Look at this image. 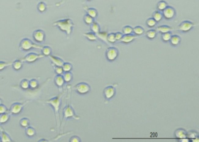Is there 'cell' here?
Returning <instances> with one entry per match:
<instances>
[{
	"label": "cell",
	"mask_w": 199,
	"mask_h": 142,
	"mask_svg": "<svg viewBox=\"0 0 199 142\" xmlns=\"http://www.w3.org/2000/svg\"><path fill=\"white\" fill-rule=\"evenodd\" d=\"M53 25V26H57L61 31L65 33L68 38L70 37L72 28L74 26V23L70 18L58 20L54 22Z\"/></svg>",
	"instance_id": "cell-1"
},
{
	"label": "cell",
	"mask_w": 199,
	"mask_h": 142,
	"mask_svg": "<svg viewBox=\"0 0 199 142\" xmlns=\"http://www.w3.org/2000/svg\"><path fill=\"white\" fill-rule=\"evenodd\" d=\"M63 95V93L59 94L57 96H56L54 98H50L47 101H45V103H47L50 105L53 108L54 110V114L56 116V120L57 122V125L58 126V122H60V114H59V110H60V106L61 104V98Z\"/></svg>",
	"instance_id": "cell-2"
},
{
	"label": "cell",
	"mask_w": 199,
	"mask_h": 142,
	"mask_svg": "<svg viewBox=\"0 0 199 142\" xmlns=\"http://www.w3.org/2000/svg\"><path fill=\"white\" fill-rule=\"evenodd\" d=\"M43 46L40 45L38 44L35 43L31 40L28 38H24L22 39L19 43V49L22 51H29L32 49H37L41 50Z\"/></svg>",
	"instance_id": "cell-3"
},
{
	"label": "cell",
	"mask_w": 199,
	"mask_h": 142,
	"mask_svg": "<svg viewBox=\"0 0 199 142\" xmlns=\"http://www.w3.org/2000/svg\"><path fill=\"white\" fill-rule=\"evenodd\" d=\"M63 118L65 119L68 118H74L76 120H79L80 119L79 116L76 115L74 110H73V108L71 107V106L69 103H68L67 105L65 106L63 110Z\"/></svg>",
	"instance_id": "cell-4"
},
{
	"label": "cell",
	"mask_w": 199,
	"mask_h": 142,
	"mask_svg": "<svg viewBox=\"0 0 199 142\" xmlns=\"http://www.w3.org/2000/svg\"><path fill=\"white\" fill-rule=\"evenodd\" d=\"M45 56L42 54H37L35 53H29L24 58H20V60L22 62H26L28 63H32L35 62L36 60L40 58H43Z\"/></svg>",
	"instance_id": "cell-5"
},
{
	"label": "cell",
	"mask_w": 199,
	"mask_h": 142,
	"mask_svg": "<svg viewBox=\"0 0 199 142\" xmlns=\"http://www.w3.org/2000/svg\"><path fill=\"white\" fill-rule=\"evenodd\" d=\"M29 102L28 101H26L24 103H15L12 104V105L10 107L9 109V113L11 114L17 115L19 114L22 110H23L24 106L25 105V104Z\"/></svg>",
	"instance_id": "cell-6"
},
{
	"label": "cell",
	"mask_w": 199,
	"mask_h": 142,
	"mask_svg": "<svg viewBox=\"0 0 199 142\" xmlns=\"http://www.w3.org/2000/svg\"><path fill=\"white\" fill-rule=\"evenodd\" d=\"M74 88L79 94H86L90 92V87L87 83H80L77 84Z\"/></svg>",
	"instance_id": "cell-7"
},
{
	"label": "cell",
	"mask_w": 199,
	"mask_h": 142,
	"mask_svg": "<svg viewBox=\"0 0 199 142\" xmlns=\"http://www.w3.org/2000/svg\"><path fill=\"white\" fill-rule=\"evenodd\" d=\"M194 26H195L194 24L190 21H185L182 22L178 26L177 30H179L183 32H187L190 31Z\"/></svg>",
	"instance_id": "cell-8"
},
{
	"label": "cell",
	"mask_w": 199,
	"mask_h": 142,
	"mask_svg": "<svg viewBox=\"0 0 199 142\" xmlns=\"http://www.w3.org/2000/svg\"><path fill=\"white\" fill-rule=\"evenodd\" d=\"M32 36L34 40L37 43H42L45 41L46 39L45 32L43 30L41 29L35 31L33 33Z\"/></svg>",
	"instance_id": "cell-9"
},
{
	"label": "cell",
	"mask_w": 199,
	"mask_h": 142,
	"mask_svg": "<svg viewBox=\"0 0 199 142\" xmlns=\"http://www.w3.org/2000/svg\"><path fill=\"white\" fill-rule=\"evenodd\" d=\"M119 54L118 50L115 47H109L106 52V58L109 61H114Z\"/></svg>",
	"instance_id": "cell-10"
},
{
	"label": "cell",
	"mask_w": 199,
	"mask_h": 142,
	"mask_svg": "<svg viewBox=\"0 0 199 142\" xmlns=\"http://www.w3.org/2000/svg\"><path fill=\"white\" fill-rule=\"evenodd\" d=\"M176 14V11L173 7L167 6V8L162 11V15L166 20L172 19Z\"/></svg>",
	"instance_id": "cell-11"
},
{
	"label": "cell",
	"mask_w": 199,
	"mask_h": 142,
	"mask_svg": "<svg viewBox=\"0 0 199 142\" xmlns=\"http://www.w3.org/2000/svg\"><path fill=\"white\" fill-rule=\"evenodd\" d=\"M115 88L113 86H108L106 87L103 91L104 96L106 99H111L115 95Z\"/></svg>",
	"instance_id": "cell-12"
},
{
	"label": "cell",
	"mask_w": 199,
	"mask_h": 142,
	"mask_svg": "<svg viewBox=\"0 0 199 142\" xmlns=\"http://www.w3.org/2000/svg\"><path fill=\"white\" fill-rule=\"evenodd\" d=\"M0 132H1V140L2 142H13L11 138L9 135L6 133V130L3 129L2 126H0Z\"/></svg>",
	"instance_id": "cell-13"
},
{
	"label": "cell",
	"mask_w": 199,
	"mask_h": 142,
	"mask_svg": "<svg viewBox=\"0 0 199 142\" xmlns=\"http://www.w3.org/2000/svg\"><path fill=\"white\" fill-rule=\"evenodd\" d=\"M49 58H50V61L52 63V65H58V66H62L63 63H64V61L61 59V58H59L56 56H54L53 55L50 54Z\"/></svg>",
	"instance_id": "cell-14"
},
{
	"label": "cell",
	"mask_w": 199,
	"mask_h": 142,
	"mask_svg": "<svg viewBox=\"0 0 199 142\" xmlns=\"http://www.w3.org/2000/svg\"><path fill=\"white\" fill-rule=\"evenodd\" d=\"M137 38V36L134 35L132 34H129V35H124L120 39V42L124 43H129L133 42L135 39Z\"/></svg>",
	"instance_id": "cell-15"
},
{
	"label": "cell",
	"mask_w": 199,
	"mask_h": 142,
	"mask_svg": "<svg viewBox=\"0 0 199 142\" xmlns=\"http://www.w3.org/2000/svg\"><path fill=\"white\" fill-rule=\"evenodd\" d=\"M54 81L56 85L58 88H61L63 87L64 84V80L63 77V75L61 74H57V76L54 77Z\"/></svg>",
	"instance_id": "cell-16"
},
{
	"label": "cell",
	"mask_w": 199,
	"mask_h": 142,
	"mask_svg": "<svg viewBox=\"0 0 199 142\" xmlns=\"http://www.w3.org/2000/svg\"><path fill=\"white\" fill-rule=\"evenodd\" d=\"M175 137L178 139H183L187 137V132L183 129H177L175 132Z\"/></svg>",
	"instance_id": "cell-17"
},
{
	"label": "cell",
	"mask_w": 199,
	"mask_h": 142,
	"mask_svg": "<svg viewBox=\"0 0 199 142\" xmlns=\"http://www.w3.org/2000/svg\"><path fill=\"white\" fill-rule=\"evenodd\" d=\"M174 30L172 27L167 26V25H162V26H158L157 28V31L160 32L161 33H164L169 32H171L172 31Z\"/></svg>",
	"instance_id": "cell-18"
},
{
	"label": "cell",
	"mask_w": 199,
	"mask_h": 142,
	"mask_svg": "<svg viewBox=\"0 0 199 142\" xmlns=\"http://www.w3.org/2000/svg\"><path fill=\"white\" fill-rule=\"evenodd\" d=\"M85 10L86 11L88 15H89L92 18H93L94 19L96 18L98 16V11L97 10L95 9V8H85Z\"/></svg>",
	"instance_id": "cell-19"
},
{
	"label": "cell",
	"mask_w": 199,
	"mask_h": 142,
	"mask_svg": "<svg viewBox=\"0 0 199 142\" xmlns=\"http://www.w3.org/2000/svg\"><path fill=\"white\" fill-rule=\"evenodd\" d=\"M10 118L9 112L0 114V124H4L7 122Z\"/></svg>",
	"instance_id": "cell-20"
},
{
	"label": "cell",
	"mask_w": 199,
	"mask_h": 142,
	"mask_svg": "<svg viewBox=\"0 0 199 142\" xmlns=\"http://www.w3.org/2000/svg\"><path fill=\"white\" fill-rule=\"evenodd\" d=\"M22 62L19 59V60H16L15 61L13 62L12 63V66H13V69L17 71L19 70L22 69Z\"/></svg>",
	"instance_id": "cell-21"
},
{
	"label": "cell",
	"mask_w": 199,
	"mask_h": 142,
	"mask_svg": "<svg viewBox=\"0 0 199 142\" xmlns=\"http://www.w3.org/2000/svg\"><path fill=\"white\" fill-rule=\"evenodd\" d=\"M181 39L178 35H172L171 39L169 40V41L171 42V43L173 46H178L180 43V42Z\"/></svg>",
	"instance_id": "cell-22"
},
{
	"label": "cell",
	"mask_w": 199,
	"mask_h": 142,
	"mask_svg": "<svg viewBox=\"0 0 199 142\" xmlns=\"http://www.w3.org/2000/svg\"><path fill=\"white\" fill-rule=\"evenodd\" d=\"M42 50V54L44 56H49L51 54L52 52V49H51L50 47L48 46H43V47H42V49H41Z\"/></svg>",
	"instance_id": "cell-23"
},
{
	"label": "cell",
	"mask_w": 199,
	"mask_h": 142,
	"mask_svg": "<svg viewBox=\"0 0 199 142\" xmlns=\"http://www.w3.org/2000/svg\"><path fill=\"white\" fill-rule=\"evenodd\" d=\"M163 18L162 13H161L160 11H156L153 14V18L157 22H160Z\"/></svg>",
	"instance_id": "cell-24"
},
{
	"label": "cell",
	"mask_w": 199,
	"mask_h": 142,
	"mask_svg": "<svg viewBox=\"0 0 199 142\" xmlns=\"http://www.w3.org/2000/svg\"><path fill=\"white\" fill-rule=\"evenodd\" d=\"M83 35L86 38H87L90 41H95L97 39V36H96V34L92 32L84 33Z\"/></svg>",
	"instance_id": "cell-25"
},
{
	"label": "cell",
	"mask_w": 199,
	"mask_h": 142,
	"mask_svg": "<svg viewBox=\"0 0 199 142\" xmlns=\"http://www.w3.org/2000/svg\"><path fill=\"white\" fill-rule=\"evenodd\" d=\"M90 25H91L90 26V29H91L92 32L97 34L98 33L100 32V26L97 22L94 21V22Z\"/></svg>",
	"instance_id": "cell-26"
},
{
	"label": "cell",
	"mask_w": 199,
	"mask_h": 142,
	"mask_svg": "<svg viewBox=\"0 0 199 142\" xmlns=\"http://www.w3.org/2000/svg\"><path fill=\"white\" fill-rule=\"evenodd\" d=\"M25 133L26 135L29 137H32L34 136L36 134V130L33 128L31 126H28L26 128Z\"/></svg>",
	"instance_id": "cell-27"
},
{
	"label": "cell",
	"mask_w": 199,
	"mask_h": 142,
	"mask_svg": "<svg viewBox=\"0 0 199 142\" xmlns=\"http://www.w3.org/2000/svg\"><path fill=\"white\" fill-rule=\"evenodd\" d=\"M63 77L64 78V81L66 83H69L70 82L72 78V74L71 73L70 71H67L64 72L63 74Z\"/></svg>",
	"instance_id": "cell-28"
},
{
	"label": "cell",
	"mask_w": 199,
	"mask_h": 142,
	"mask_svg": "<svg viewBox=\"0 0 199 142\" xmlns=\"http://www.w3.org/2000/svg\"><path fill=\"white\" fill-rule=\"evenodd\" d=\"M20 87L24 90H28L29 88V81L27 79H24L20 83Z\"/></svg>",
	"instance_id": "cell-29"
},
{
	"label": "cell",
	"mask_w": 199,
	"mask_h": 142,
	"mask_svg": "<svg viewBox=\"0 0 199 142\" xmlns=\"http://www.w3.org/2000/svg\"><path fill=\"white\" fill-rule=\"evenodd\" d=\"M19 124H20L21 127H22L24 128H26V127L29 126L30 121H29V119L28 118H24L20 119V122H19Z\"/></svg>",
	"instance_id": "cell-30"
},
{
	"label": "cell",
	"mask_w": 199,
	"mask_h": 142,
	"mask_svg": "<svg viewBox=\"0 0 199 142\" xmlns=\"http://www.w3.org/2000/svg\"><path fill=\"white\" fill-rule=\"evenodd\" d=\"M168 6V4L167 2H165V1H160L157 6V8L158 9V11H162L164 9H165Z\"/></svg>",
	"instance_id": "cell-31"
},
{
	"label": "cell",
	"mask_w": 199,
	"mask_h": 142,
	"mask_svg": "<svg viewBox=\"0 0 199 142\" xmlns=\"http://www.w3.org/2000/svg\"><path fill=\"white\" fill-rule=\"evenodd\" d=\"M108 33L107 32H99L96 34L97 37H98L99 38L103 40L104 42L108 43V40H107V36H108Z\"/></svg>",
	"instance_id": "cell-32"
},
{
	"label": "cell",
	"mask_w": 199,
	"mask_h": 142,
	"mask_svg": "<svg viewBox=\"0 0 199 142\" xmlns=\"http://www.w3.org/2000/svg\"><path fill=\"white\" fill-rule=\"evenodd\" d=\"M47 5L45 4V2H42V1L39 3L38 7H37L38 10L41 13L45 12L46 10L47 9Z\"/></svg>",
	"instance_id": "cell-33"
},
{
	"label": "cell",
	"mask_w": 199,
	"mask_h": 142,
	"mask_svg": "<svg viewBox=\"0 0 199 142\" xmlns=\"http://www.w3.org/2000/svg\"><path fill=\"white\" fill-rule=\"evenodd\" d=\"M133 32L136 35H141L144 32V29L141 26H135L133 29Z\"/></svg>",
	"instance_id": "cell-34"
},
{
	"label": "cell",
	"mask_w": 199,
	"mask_h": 142,
	"mask_svg": "<svg viewBox=\"0 0 199 142\" xmlns=\"http://www.w3.org/2000/svg\"><path fill=\"white\" fill-rule=\"evenodd\" d=\"M157 35V31L154 29H151L146 32V36L148 39H153Z\"/></svg>",
	"instance_id": "cell-35"
},
{
	"label": "cell",
	"mask_w": 199,
	"mask_h": 142,
	"mask_svg": "<svg viewBox=\"0 0 199 142\" xmlns=\"http://www.w3.org/2000/svg\"><path fill=\"white\" fill-rule=\"evenodd\" d=\"M83 21L87 25H91L94 22V18H92L89 15L87 14L83 17Z\"/></svg>",
	"instance_id": "cell-36"
},
{
	"label": "cell",
	"mask_w": 199,
	"mask_h": 142,
	"mask_svg": "<svg viewBox=\"0 0 199 142\" xmlns=\"http://www.w3.org/2000/svg\"><path fill=\"white\" fill-rule=\"evenodd\" d=\"M38 81L35 79H32L29 81V88L31 89H36L38 87Z\"/></svg>",
	"instance_id": "cell-37"
},
{
	"label": "cell",
	"mask_w": 199,
	"mask_h": 142,
	"mask_svg": "<svg viewBox=\"0 0 199 142\" xmlns=\"http://www.w3.org/2000/svg\"><path fill=\"white\" fill-rule=\"evenodd\" d=\"M171 36H172V33H171V32L162 33V36H161L162 39L164 42H168V41H169V40L171 39Z\"/></svg>",
	"instance_id": "cell-38"
},
{
	"label": "cell",
	"mask_w": 199,
	"mask_h": 142,
	"mask_svg": "<svg viewBox=\"0 0 199 142\" xmlns=\"http://www.w3.org/2000/svg\"><path fill=\"white\" fill-rule=\"evenodd\" d=\"M198 133L194 130H192L189 132H187V137L190 139H194L196 137H198Z\"/></svg>",
	"instance_id": "cell-39"
},
{
	"label": "cell",
	"mask_w": 199,
	"mask_h": 142,
	"mask_svg": "<svg viewBox=\"0 0 199 142\" xmlns=\"http://www.w3.org/2000/svg\"><path fill=\"white\" fill-rule=\"evenodd\" d=\"M107 40L108 42H110L112 43H113L116 42V39L115 38V35L114 33H111L108 35L107 36Z\"/></svg>",
	"instance_id": "cell-40"
},
{
	"label": "cell",
	"mask_w": 199,
	"mask_h": 142,
	"mask_svg": "<svg viewBox=\"0 0 199 142\" xmlns=\"http://www.w3.org/2000/svg\"><path fill=\"white\" fill-rule=\"evenodd\" d=\"M133 28L130 26H124L123 29V33L124 35H129L132 34L133 33Z\"/></svg>",
	"instance_id": "cell-41"
},
{
	"label": "cell",
	"mask_w": 199,
	"mask_h": 142,
	"mask_svg": "<svg viewBox=\"0 0 199 142\" xmlns=\"http://www.w3.org/2000/svg\"><path fill=\"white\" fill-rule=\"evenodd\" d=\"M146 24L149 28H153L156 25L157 22L153 18H149L147 20Z\"/></svg>",
	"instance_id": "cell-42"
},
{
	"label": "cell",
	"mask_w": 199,
	"mask_h": 142,
	"mask_svg": "<svg viewBox=\"0 0 199 142\" xmlns=\"http://www.w3.org/2000/svg\"><path fill=\"white\" fill-rule=\"evenodd\" d=\"M62 68L63 69L64 72L67 71H70L72 68V66L70 63H64L62 65Z\"/></svg>",
	"instance_id": "cell-43"
},
{
	"label": "cell",
	"mask_w": 199,
	"mask_h": 142,
	"mask_svg": "<svg viewBox=\"0 0 199 142\" xmlns=\"http://www.w3.org/2000/svg\"><path fill=\"white\" fill-rule=\"evenodd\" d=\"M53 66L54 71L57 74L62 75L63 74L64 71L62 68V66H58V65H53Z\"/></svg>",
	"instance_id": "cell-44"
},
{
	"label": "cell",
	"mask_w": 199,
	"mask_h": 142,
	"mask_svg": "<svg viewBox=\"0 0 199 142\" xmlns=\"http://www.w3.org/2000/svg\"><path fill=\"white\" fill-rule=\"evenodd\" d=\"M13 62H0V71L4 70L7 67L12 65Z\"/></svg>",
	"instance_id": "cell-45"
},
{
	"label": "cell",
	"mask_w": 199,
	"mask_h": 142,
	"mask_svg": "<svg viewBox=\"0 0 199 142\" xmlns=\"http://www.w3.org/2000/svg\"><path fill=\"white\" fill-rule=\"evenodd\" d=\"M6 112H9V110H8L6 106L3 105L2 103L0 104V114L6 113Z\"/></svg>",
	"instance_id": "cell-46"
},
{
	"label": "cell",
	"mask_w": 199,
	"mask_h": 142,
	"mask_svg": "<svg viewBox=\"0 0 199 142\" xmlns=\"http://www.w3.org/2000/svg\"><path fill=\"white\" fill-rule=\"evenodd\" d=\"M70 142H81V139L79 137H78L77 136H74L72 137H71L70 139Z\"/></svg>",
	"instance_id": "cell-47"
},
{
	"label": "cell",
	"mask_w": 199,
	"mask_h": 142,
	"mask_svg": "<svg viewBox=\"0 0 199 142\" xmlns=\"http://www.w3.org/2000/svg\"><path fill=\"white\" fill-rule=\"evenodd\" d=\"M115 35L116 41L117 40H120V39H122V38L123 36V35L121 32H116L115 33Z\"/></svg>",
	"instance_id": "cell-48"
},
{
	"label": "cell",
	"mask_w": 199,
	"mask_h": 142,
	"mask_svg": "<svg viewBox=\"0 0 199 142\" xmlns=\"http://www.w3.org/2000/svg\"><path fill=\"white\" fill-rule=\"evenodd\" d=\"M180 142H189V139L186 137V138H183V139H180Z\"/></svg>",
	"instance_id": "cell-49"
},
{
	"label": "cell",
	"mask_w": 199,
	"mask_h": 142,
	"mask_svg": "<svg viewBox=\"0 0 199 142\" xmlns=\"http://www.w3.org/2000/svg\"><path fill=\"white\" fill-rule=\"evenodd\" d=\"M191 140H192V141L193 142H199V139L198 138V137H195V138H194V139H191Z\"/></svg>",
	"instance_id": "cell-50"
},
{
	"label": "cell",
	"mask_w": 199,
	"mask_h": 142,
	"mask_svg": "<svg viewBox=\"0 0 199 142\" xmlns=\"http://www.w3.org/2000/svg\"><path fill=\"white\" fill-rule=\"evenodd\" d=\"M1 103H2V99L0 98V104H1Z\"/></svg>",
	"instance_id": "cell-51"
},
{
	"label": "cell",
	"mask_w": 199,
	"mask_h": 142,
	"mask_svg": "<svg viewBox=\"0 0 199 142\" xmlns=\"http://www.w3.org/2000/svg\"><path fill=\"white\" fill-rule=\"evenodd\" d=\"M86 1H92V0H86Z\"/></svg>",
	"instance_id": "cell-52"
},
{
	"label": "cell",
	"mask_w": 199,
	"mask_h": 142,
	"mask_svg": "<svg viewBox=\"0 0 199 142\" xmlns=\"http://www.w3.org/2000/svg\"><path fill=\"white\" fill-rule=\"evenodd\" d=\"M1 142V137H0V142Z\"/></svg>",
	"instance_id": "cell-53"
}]
</instances>
